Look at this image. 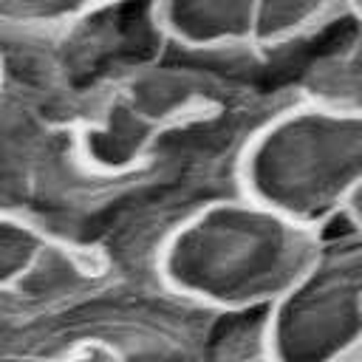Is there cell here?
<instances>
[{
	"label": "cell",
	"instance_id": "6da1fadb",
	"mask_svg": "<svg viewBox=\"0 0 362 362\" xmlns=\"http://www.w3.org/2000/svg\"><path fill=\"white\" fill-rule=\"evenodd\" d=\"M288 105L257 90L229 48H187L164 40L102 90L74 136L99 170L187 156L238 164L257 127Z\"/></svg>",
	"mask_w": 362,
	"mask_h": 362
},
{
	"label": "cell",
	"instance_id": "7a4b0ae2",
	"mask_svg": "<svg viewBox=\"0 0 362 362\" xmlns=\"http://www.w3.org/2000/svg\"><path fill=\"white\" fill-rule=\"evenodd\" d=\"M320 235L238 189L195 209L164 243L156 272L206 311L260 314L303 272Z\"/></svg>",
	"mask_w": 362,
	"mask_h": 362
},
{
	"label": "cell",
	"instance_id": "3957f363",
	"mask_svg": "<svg viewBox=\"0 0 362 362\" xmlns=\"http://www.w3.org/2000/svg\"><path fill=\"white\" fill-rule=\"evenodd\" d=\"M161 42L153 0H105L51 28L0 31V88L76 127L102 90Z\"/></svg>",
	"mask_w": 362,
	"mask_h": 362
},
{
	"label": "cell",
	"instance_id": "277c9868",
	"mask_svg": "<svg viewBox=\"0 0 362 362\" xmlns=\"http://www.w3.org/2000/svg\"><path fill=\"white\" fill-rule=\"evenodd\" d=\"M238 184L311 232L342 223L362 192V113L291 102L246 141Z\"/></svg>",
	"mask_w": 362,
	"mask_h": 362
},
{
	"label": "cell",
	"instance_id": "5b68a950",
	"mask_svg": "<svg viewBox=\"0 0 362 362\" xmlns=\"http://www.w3.org/2000/svg\"><path fill=\"white\" fill-rule=\"evenodd\" d=\"M269 362H337L362 348V229H325L288 288L263 311Z\"/></svg>",
	"mask_w": 362,
	"mask_h": 362
},
{
	"label": "cell",
	"instance_id": "8992f818",
	"mask_svg": "<svg viewBox=\"0 0 362 362\" xmlns=\"http://www.w3.org/2000/svg\"><path fill=\"white\" fill-rule=\"evenodd\" d=\"M345 11V0H153L158 34L187 48L277 45Z\"/></svg>",
	"mask_w": 362,
	"mask_h": 362
},
{
	"label": "cell",
	"instance_id": "52a82bcc",
	"mask_svg": "<svg viewBox=\"0 0 362 362\" xmlns=\"http://www.w3.org/2000/svg\"><path fill=\"white\" fill-rule=\"evenodd\" d=\"M300 99L362 113V17L345 14L337 34L311 59Z\"/></svg>",
	"mask_w": 362,
	"mask_h": 362
},
{
	"label": "cell",
	"instance_id": "ba28073f",
	"mask_svg": "<svg viewBox=\"0 0 362 362\" xmlns=\"http://www.w3.org/2000/svg\"><path fill=\"white\" fill-rule=\"evenodd\" d=\"M48 235L23 215L0 212V288H8L37 257Z\"/></svg>",
	"mask_w": 362,
	"mask_h": 362
},
{
	"label": "cell",
	"instance_id": "9c48e42d",
	"mask_svg": "<svg viewBox=\"0 0 362 362\" xmlns=\"http://www.w3.org/2000/svg\"><path fill=\"white\" fill-rule=\"evenodd\" d=\"M105 0H0V31H34L68 23Z\"/></svg>",
	"mask_w": 362,
	"mask_h": 362
},
{
	"label": "cell",
	"instance_id": "30bf717a",
	"mask_svg": "<svg viewBox=\"0 0 362 362\" xmlns=\"http://www.w3.org/2000/svg\"><path fill=\"white\" fill-rule=\"evenodd\" d=\"M345 221L362 229V192H359V195L354 198V204L348 206V215H345Z\"/></svg>",
	"mask_w": 362,
	"mask_h": 362
},
{
	"label": "cell",
	"instance_id": "8fae6325",
	"mask_svg": "<svg viewBox=\"0 0 362 362\" xmlns=\"http://www.w3.org/2000/svg\"><path fill=\"white\" fill-rule=\"evenodd\" d=\"M0 362H51V359L28 356V354H0Z\"/></svg>",
	"mask_w": 362,
	"mask_h": 362
},
{
	"label": "cell",
	"instance_id": "7c38bea8",
	"mask_svg": "<svg viewBox=\"0 0 362 362\" xmlns=\"http://www.w3.org/2000/svg\"><path fill=\"white\" fill-rule=\"evenodd\" d=\"M252 362H269V359H266V354H260V356L252 359ZM337 362H362V348H356L354 354H348V356H342V359H337Z\"/></svg>",
	"mask_w": 362,
	"mask_h": 362
},
{
	"label": "cell",
	"instance_id": "4fadbf2b",
	"mask_svg": "<svg viewBox=\"0 0 362 362\" xmlns=\"http://www.w3.org/2000/svg\"><path fill=\"white\" fill-rule=\"evenodd\" d=\"M345 3H348V11H351V14L362 17V0H345Z\"/></svg>",
	"mask_w": 362,
	"mask_h": 362
}]
</instances>
